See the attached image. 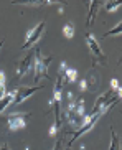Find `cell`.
Segmentation results:
<instances>
[{"mask_svg": "<svg viewBox=\"0 0 122 150\" xmlns=\"http://www.w3.org/2000/svg\"><path fill=\"white\" fill-rule=\"evenodd\" d=\"M68 97H70V102L63 110V117L68 120L71 127L79 129L84 124V117H86L84 115V99L83 97L74 99V96L71 93H68Z\"/></svg>", "mask_w": 122, "mask_h": 150, "instance_id": "6da1fadb", "label": "cell"}, {"mask_svg": "<svg viewBox=\"0 0 122 150\" xmlns=\"http://www.w3.org/2000/svg\"><path fill=\"white\" fill-rule=\"evenodd\" d=\"M53 61V56H41L40 48L35 50V59H33V81H40L41 78H48V68Z\"/></svg>", "mask_w": 122, "mask_h": 150, "instance_id": "7a4b0ae2", "label": "cell"}, {"mask_svg": "<svg viewBox=\"0 0 122 150\" xmlns=\"http://www.w3.org/2000/svg\"><path fill=\"white\" fill-rule=\"evenodd\" d=\"M86 43L89 46V51L92 54V63L96 64V63H101V64H106L107 63V58H106L104 51L101 48L99 41L96 40V36L91 35V33H86Z\"/></svg>", "mask_w": 122, "mask_h": 150, "instance_id": "3957f363", "label": "cell"}, {"mask_svg": "<svg viewBox=\"0 0 122 150\" xmlns=\"http://www.w3.org/2000/svg\"><path fill=\"white\" fill-rule=\"evenodd\" d=\"M31 117L30 112H12V114L7 115V127L10 130H22L26 127L28 119Z\"/></svg>", "mask_w": 122, "mask_h": 150, "instance_id": "277c9868", "label": "cell"}, {"mask_svg": "<svg viewBox=\"0 0 122 150\" xmlns=\"http://www.w3.org/2000/svg\"><path fill=\"white\" fill-rule=\"evenodd\" d=\"M102 115H104L102 112H96V114L86 115V117H84V124H83V125H81V127L78 129V130H76V132H74L73 139L70 140V145H73V144H74L76 140H78V139H79L81 135H84L86 132H89V130H91V129L94 127V124L97 122V119H101Z\"/></svg>", "mask_w": 122, "mask_h": 150, "instance_id": "5b68a950", "label": "cell"}, {"mask_svg": "<svg viewBox=\"0 0 122 150\" xmlns=\"http://www.w3.org/2000/svg\"><path fill=\"white\" fill-rule=\"evenodd\" d=\"M45 27H46V23L40 22L38 25H35V27L31 28V30L26 33V38H25V43L22 45V50H28V48H31L33 45L38 43L41 35L45 33Z\"/></svg>", "mask_w": 122, "mask_h": 150, "instance_id": "8992f818", "label": "cell"}, {"mask_svg": "<svg viewBox=\"0 0 122 150\" xmlns=\"http://www.w3.org/2000/svg\"><path fill=\"white\" fill-rule=\"evenodd\" d=\"M33 59H35V51L33 53H28L22 61L17 64V78L22 79L25 74H28V71L33 69Z\"/></svg>", "mask_w": 122, "mask_h": 150, "instance_id": "52a82bcc", "label": "cell"}, {"mask_svg": "<svg viewBox=\"0 0 122 150\" xmlns=\"http://www.w3.org/2000/svg\"><path fill=\"white\" fill-rule=\"evenodd\" d=\"M41 88H43V84H40V86H31V88H20V89H17V96H15L13 104H15V106L22 104L23 101H26L31 94H35L36 91H40Z\"/></svg>", "mask_w": 122, "mask_h": 150, "instance_id": "ba28073f", "label": "cell"}, {"mask_svg": "<svg viewBox=\"0 0 122 150\" xmlns=\"http://www.w3.org/2000/svg\"><path fill=\"white\" fill-rule=\"evenodd\" d=\"M60 76L63 78V81H66V83H74L76 78H78V71L74 69V68H68L65 61H61V64H60Z\"/></svg>", "mask_w": 122, "mask_h": 150, "instance_id": "9c48e42d", "label": "cell"}, {"mask_svg": "<svg viewBox=\"0 0 122 150\" xmlns=\"http://www.w3.org/2000/svg\"><path fill=\"white\" fill-rule=\"evenodd\" d=\"M15 96H17V89L15 91H10V93H7L2 99H0V114L5 110V107H9L10 104H13V101H15Z\"/></svg>", "mask_w": 122, "mask_h": 150, "instance_id": "30bf717a", "label": "cell"}, {"mask_svg": "<svg viewBox=\"0 0 122 150\" xmlns=\"http://www.w3.org/2000/svg\"><path fill=\"white\" fill-rule=\"evenodd\" d=\"M101 7L99 2H91L89 4V13H87V20H86V25L87 27H91V23L94 22V18H96V13H97V8Z\"/></svg>", "mask_w": 122, "mask_h": 150, "instance_id": "8fae6325", "label": "cell"}, {"mask_svg": "<svg viewBox=\"0 0 122 150\" xmlns=\"http://www.w3.org/2000/svg\"><path fill=\"white\" fill-rule=\"evenodd\" d=\"M109 150H122L121 149V139L117 137V134L114 132V129L111 127V147Z\"/></svg>", "mask_w": 122, "mask_h": 150, "instance_id": "7c38bea8", "label": "cell"}, {"mask_svg": "<svg viewBox=\"0 0 122 150\" xmlns=\"http://www.w3.org/2000/svg\"><path fill=\"white\" fill-rule=\"evenodd\" d=\"M122 7V2H117V0H111V2H106L104 4V10L106 12H114Z\"/></svg>", "mask_w": 122, "mask_h": 150, "instance_id": "4fadbf2b", "label": "cell"}, {"mask_svg": "<svg viewBox=\"0 0 122 150\" xmlns=\"http://www.w3.org/2000/svg\"><path fill=\"white\" fill-rule=\"evenodd\" d=\"M63 35H65L66 38H73L74 36V25L71 22L65 23V27H63Z\"/></svg>", "mask_w": 122, "mask_h": 150, "instance_id": "5bb4252c", "label": "cell"}, {"mask_svg": "<svg viewBox=\"0 0 122 150\" xmlns=\"http://www.w3.org/2000/svg\"><path fill=\"white\" fill-rule=\"evenodd\" d=\"M7 94V81H5V73L0 71V99Z\"/></svg>", "mask_w": 122, "mask_h": 150, "instance_id": "9a60e30c", "label": "cell"}, {"mask_svg": "<svg viewBox=\"0 0 122 150\" xmlns=\"http://www.w3.org/2000/svg\"><path fill=\"white\" fill-rule=\"evenodd\" d=\"M121 33H122V22H121V23H117V25H116V27H114V28H111L109 31H106V33H104V38H106V36L109 38V36H116V35H121Z\"/></svg>", "mask_w": 122, "mask_h": 150, "instance_id": "2e32d148", "label": "cell"}, {"mask_svg": "<svg viewBox=\"0 0 122 150\" xmlns=\"http://www.w3.org/2000/svg\"><path fill=\"white\" fill-rule=\"evenodd\" d=\"M111 89H112L114 93L119 89V81L116 79V78H112V79H111Z\"/></svg>", "mask_w": 122, "mask_h": 150, "instance_id": "e0dca14e", "label": "cell"}, {"mask_svg": "<svg viewBox=\"0 0 122 150\" xmlns=\"http://www.w3.org/2000/svg\"><path fill=\"white\" fill-rule=\"evenodd\" d=\"M87 89V83H86V79H83V81H79V91H86Z\"/></svg>", "mask_w": 122, "mask_h": 150, "instance_id": "ac0fdd59", "label": "cell"}, {"mask_svg": "<svg viewBox=\"0 0 122 150\" xmlns=\"http://www.w3.org/2000/svg\"><path fill=\"white\" fill-rule=\"evenodd\" d=\"M116 96L119 97V101H121V99H122V84H119V89H117V91H116Z\"/></svg>", "mask_w": 122, "mask_h": 150, "instance_id": "d6986e66", "label": "cell"}, {"mask_svg": "<svg viewBox=\"0 0 122 150\" xmlns=\"http://www.w3.org/2000/svg\"><path fill=\"white\" fill-rule=\"evenodd\" d=\"M56 132H58V130L51 125V129H50V137H55V135H56Z\"/></svg>", "mask_w": 122, "mask_h": 150, "instance_id": "ffe728a7", "label": "cell"}, {"mask_svg": "<svg viewBox=\"0 0 122 150\" xmlns=\"http://www.w3.org/2000/svg\"><path fill=\"white\" fill-rule=\"evenodd\" d=\"M4 43H5V38H4V40H0V50L4 48Z\"/></svg>", "mask_w": 122, "mask_h": 150, "instance_id": "44dd1931", "label": "cell"}, {"mask_svg": "<svg viewBox=\"0 0 122 150\" xmlns=\"http://www.w3.org/2000/svg\"><path fill=\"white\" fill-rule=\"evenodd\" d=\"M119 64H122V58H121V59H119Z\"/></svg>", "mask_w": 122, "mask_h": 150, "instance_id": "7402d4cb", "label": "cell"}]
</instances>
